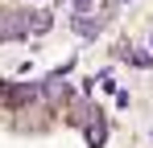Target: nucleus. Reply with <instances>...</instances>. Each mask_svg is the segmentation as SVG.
<instances>
[{
	"label": "nucleus",
	"instance_id": "423d86ee",
	"mask_svg": "<svg viewBox=\"0 0 153 148\" xmlns=\"http://www.w3.org/2000/svg\"><path fill=\"white\" fill-rule=\"evenodd\" d=\"M75 4V17H83V12H91V0H71Z\"/></svg>",
	"mask_w": 153,
	"mask_h": 148
},
{
	"label": "nucleus",
	"instance_id": "f03ea898",
	"mask_svg": "<svg viewBox=\"0 0 153 148\" xmlns=\"http://www.w3.org/2000/svg\"><path fill=\"white\" fill-rule=\"evenodd\" d=\"M83 136H87V148H103V140H108V119H103V111L95 107V115L83 123Z\"/></svg>",
	"mask_w": 153,
	"mask_h": 148
},
{
	"label": "nucleus",
	"instance_id": "6e6552de",
	"mask_svg": "<svg viewBox=\"0 0 153 148\" xmlns=\"http://www.w3.org/2000/svg\"><path fill=\"white\" fill-rule=\"evenodd\" d=\"M149 136H153V132H149Z\"/></svg>",
	"mask_w": 153,
	"mask_h": 148
},
{
	"label": "nucleus",
	"instance_id": "f257e3e1",
	"mask_svg": "<svg viewBox=\"0 0 153 148\" xmlns=\"http://www.w3.org/2000/svg\"><path fill=\"white\" fill-rule=\"evenodd\" d=\"M29 37V12H0V41Z\"/></svg>",
	"mask_w": 153,
	"mask_h": 148
},
{
	"label": "nucleus",
	"instance_id": "39448f33",
	"mask_svg": "<svg viewBox=\"0 0 153 148\" xmlns=\"http://www.w3.org/2000/svg\"><path fill=\"white\" fill-rule=\"evenodd\" d=\"M54 12H29V33H50Z\"/></svg>",
	"mask_w": 153,
	"mask_h": 148
},
{
	"label": "nucleus",
	"instance_id": "7ed1b4c3",
	"mask_svg": "<svg viewBox=\"0 0 153 148\" xmlns=\"http://www.w3.org/2000/svg\"><path fill=\"white\" fill-rule=\"evenodd\" d=\"M71 29H75L79 37H100V29H103V17H91V12H83V17H71Z\"/></svg>",
	"mask_w": 153,
	"mask_h": 148
},
{
	"label": "nucleus",
	"instance_id": "0eeeda50",
	"mask_svg": "<svg viewBox=\"0 0 153 148\" xmlns=\"http://www.w3.org/2000/svg\"><path fill=\"white\" fill-rule=\"evenodd\" d=\"M149 49H153V37H149Z\"/></svg>",
	"mask_w": 153,
	"mask_h": 148
},
{
	"label": "nucleus",
	"instance_id": "20e7f679",
	"mask_svg": "<svg viewBox=\"0 0 153 148\" xmlns=\"http://www.w3.org/2000/svg\"><path fill=\"white\" fill-rule=\"evenodd\" d=\"M116 58H120V62H128V66H137V70H149V66H153V53L132 49V45H116Z\"/></svg>",
	"mask_w": 153,
	"mask_h": 148
}]
</instances>
